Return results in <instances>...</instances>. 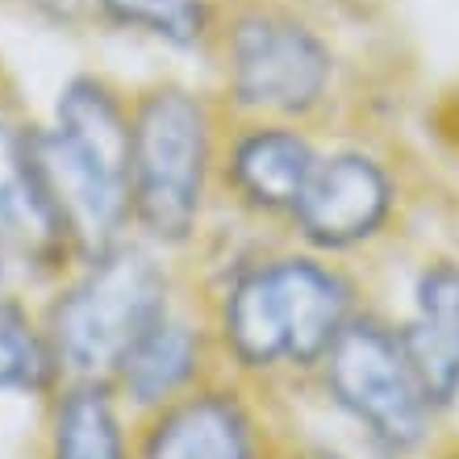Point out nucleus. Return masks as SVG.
Segmentation results:
<instances>
[{
	"mask_svg": "<svg viewBox=\"0 0 459 459\" xmlns=\"http://www.w3.org/2000/svg\"><path fill=\"white\" fill-rule=\"evenodd\" d=\"M363 305L359 284L317 251L238 264L209 317L221 380L272 405L301 393Z\"/></svg>",
	"mask_w": 459,
	"mask_h": 459,
	"instance_id": "obj_1",
	"label": "nucleus"
},
{
	"mask_svg": "<svg viewBox=\"0 0 459 459\" xmlns=\"http://www.w3.org/2000/svg\"><path fill=\"white\" fill-rule=\"evenodd\" d=\"M301 393L388 459H422L451 438V426L426 393L397 317L372 305L351 317Z\"/></svg>",
	"mask_w": 459,
	"mask_h": 459,
	"instance_id": "obj_2",
	"label": "nucleus"
},
{
	"mask_svg": "<svg viewBox=\"0 0 459 459\" xmlns=\"http://www.w3.org/2000/svg\"><path fill=\"white\" fill-rule=\"evenodd\" d=\"M171 280L143 242H113L88 255L84 272L38 322L59 385H109L130 347L171 309Z\"/></svg>",
	"mask_w": 459,
	"mask_h": 459,
	"instance_id": "obj_3",
	"label": "nucleus"
},
{
	"mask_svg": "<svg viewBox=\"0 0 459 459\" xmlns=\"http://www.w3.org/2000/svg\"><path fill=\"white\" fill-rule=\"evenodd\" d=\"M34 155L72 230L75 251L97 255L126 238L134 121L109 88L97 80H72L59 92L55 134L34 138Z\"/></svg>",
	"mask_w": 459,
	"mask_h": 459,
	"instance_id": "obj_4",
	"label": "nucleus"
},
{
	"mask_svg": "<svg viewBox=\"0 0 459 459\" xmlns=\"http://www.w3.org/2000/svg\"><path fill=\"white\" fill-rule=\"evenodd\" d=\"M213 138L201 100L159 88L134 113L130 221L151 247H188L201 230Z\"/></svg>",
	"mask_w": 459,
	"mask_h": 459,
	"instance_id": "obj_5",
	"label": "nucleus"
},
{
	"mask_svg": "<svg viewBox=\"0 0 459 459\" xmlns=\"http://www.w3.org/2000/svg\"><path fill=\"white\" fill-rule=\"evenodd\" d=\"M276 405L234 380H213L168 410L138 418L134 459H272Z\"/></svg>",
	"mask_w": 459,
	"mask_h": 459,
	"instance_id": "obj_6",
	"label": "nucleus"
},
{
	"mask_svg": "<svg viewBox=\"0 0 459 459\" xmlns=\"http://www.w3.org/2000/svg\"><path fill=\"white\" fill-rule=\"evenodd\" d=\"M393 218H397L393 171L363 151H334L317 159L289 221L305 251L339 259L376 242L393 226Z\"/></svg>",
	"mask_w": 459,
	"mask_h": 459,
	"instance_id": "obj_7",
	"label": "nucleus"
},
{
	"mask_svg": "<svg viewBox=\"0 0 459 459\" xmlns=\"http://www.w3.org/2000/svg\"><path fill=\"white\" fill-rule=\"evenodd\" d=\"M67 251L75 242L34 155V134L0 121V289L50 272Z\"/></svg>",
	"mask_w": 459,
	"mask_h": 459,
	"instance_id": "obj_8",
	"label": "nucleus"
},
{
	"mask_svg": "<svg viewBox=\"0 0 459 459\" xmlns=\"http://www.w3.org/2000/svg\"><path fill=\"white\" fill-rule=\"evenodd\" d=\"M234 97L259 113H292L314 109L330 80V55L309 30L292 22L255 17L242 22L234 34Z\"/></svg>",
	"mask_w": 459,
	"mask_h": 459,
	"instance_id": "obj_9",
	"label": "nucleus"
},
{
	"mask_svg": "<svg viewBox=\"0 0 459 459\" xmlns=\"http://www.w3.org/2000/svg\"><path fill=\"white\" fill-rule=\"evenodd\" d=\"M213 380H221V363L209 322L171 305L130 347L109 388L134 418H151V413L209 388Z\"/></svg>",
	"mask_w": 459,
	"mask_h": 459,
	"instance_id": "obj_10",
	"label": "nucleus"
},
{
	"mask_svg": "<svg viewBox=\"0 0 459 459\" xmlns=\"http://www.w3.org/2000/svg\"><path fill=\"white\" fill-rule=\"evenodd\" d=\"M397 326L430 401L447 418L451 435H459V259L418 267Z\"/></svg>",
	"mask_w": 459,
	"mask_h": 459,
	"instance_id": "obj_11",
	"label": "nucleus"
},
{
	"mask_svg": "<svg viewBox=\"0 0 459 459\" xmlns=\"http://www.w3.org/2000/svg\"><path fill=\"white\" fill-rule=\"evenodd\" d=\"M317 159L322 151L305 134L289 130V126H259L230 146L226 184L251 213L292 218Z\"/></svg>",
	"mask_w": 459,
	"mask_h": 459,
	"instance_id": "obj_12",
	"label": "nucleus"
},
{
	"mask_svg": "<svg viewBox=\"0 0 459 459\" xmlns=\"http://www.w3.org/2000/svg\"><path fill=\"white\" fill-rule=\"evenodd\" d=\"M138 418L109 385H59L47 405V459H134Z\"/></svg>",
	"mask_w": 459,
	"mask_h": 459,
	"instance_id": "obj_13",
	"label": "nucleus"
},
{
	"mask_svg": "<svg viewBox=\"0 0 459 459\" xmlns=\"http://www.w3.org/2000/svg\"><path fill=\"white\" fill-rule=\"evenodd\" d=\"M55 368L42 326L17 301H0V397H50Z\"/></svg>",
	"mask_w": 459,
	"mask_h": 459,
	"instance_id": "obj_14",
	"label": "nucleus"
},
{
	"mask_svg": "<svg viewBox=\"0 0 459 459\" xmlns=\"http://www.w3.org/2000/svg\"><path fill=\"white\" fill-rule=\"evenodd\" d=\"M121 25H138L146 34L168 38L176 47H193L205 34V4L201 0H100Z\"/></svg>",
	"mask_w": 459,
	"mask_h": 459,
	"instance_id": "obj_15",
	"label": "nucleus"
},
{
	"mask_svg": "<svg viewBox=\"0 0 459 459\" xmlns=\"http://www.w3.org/2000/svg\"><path fill=\"white\" fill-rule=\"evenodd\" d=\"M422 459H459V435H451L447 443H438L435 451H426Z\"/></svg>",
	"mask_w": 459,
	"mask_h": 459,
	"instance_id": "obj_16",
	"label": "nucleus"
},
{
	"mask_svg": "<svg viewBox=\"0 0 459 459\" xmlns=\"http://www.w3.org/2000/svg\"><path fill=\"white\" fill-rule=\"evenodd\" d=\"M272 459H301V455H297V451H289V447H284V443H280V447L272 451Z\"/></svg>",
	"mask_w": 459,
	"mask_h": 459,
	"instance_id": "obj_17",
	"label": "nucleus"
}]
</instances>
